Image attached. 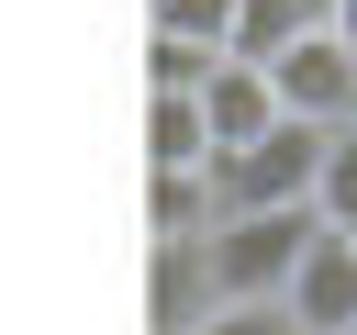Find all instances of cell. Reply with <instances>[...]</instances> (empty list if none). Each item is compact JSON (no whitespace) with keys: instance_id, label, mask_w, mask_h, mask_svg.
<instances>
[{"instance_id":"cell-1","label":"cell","mask_w":357,"mask_h":335,"mask_svg":"<svg viewBox=\"0 0 357 335\" xmlns=\"http://www.w3.org/2000/svg\"><path fill=\"white\" fill-rule=\"evenodd\" d=\"M312 168H324V134L312 123H268L257 145L212 156L201 190H212V212H312Z\"/></svg>"},{"instance_id":"cell-2","label":"cell","mask_w":357,"mask_h":335,"mask_svg":"<svg viewBox=\"0 0 357 335\" xmlns=\"http://www.w3.org/2000/svg\"><path fill=\"white\" fill-rule=\"evenodd\" d=\"M301 246H312V212H212V234H201L212 302H279Z\"/></svg>"},{"instance_id":"cell-3","label":"cell","mask_w":357,"mask_h":335,"mask_svg":"<svg viewBox=\"0 0 357 335\" xmlns=\"http://www.w3.org/2000/svg\"><path fill=\"white\" fill-rule=\"evenodd\" d=\"M268 100H279V123H312V134H346L357 123V56L312 22V34H290L279 56H268Z\"/></svg>"},{"instance_id":"cell-4","label":"cell","mask_w":357,"mask_h":335,"mask_svg":"<svg viewBox=\"0 0 357 335\" xmlns=\"http://www.w3.org/2000/svg\"><path fill=\"white\" fill-rule=\"evenodd\" d=\"M279 313H290L301 335H357V246L312 223V246H301V268H290Z\"/></svg>"},{"instance_id":"cell-5","label":"cell","mask_w":357,"mask_h":335,"mask_svg":"<svg viewBox=\"0 0 357 335\" xmlns=\"http://www.w3.org/2000/svg\"><path fill=\"white\" fill-rule=\"evenodd\" d=\"M190 100H201V134H212V156H234V145H257V134L279 123V100H268V67H245V56H212Z\"/></svg>"},{"instance_id":"cell-6","label":"cell","mask_w":357,"mask_h":335,"mask_svg":"<svg viewBox=\"0 0 357 335\" xmlns=\"http://www.w3.org/2000/svg\"><path fill=\"white\" fill-rule=\"evenodd\" d=\"M201 313H223V302H212V268H201V234H178V246H156V335H190Z\"/></svg>"},{"instance_id":"cell-7","label":"cell","mask_w":357,"mask_h":335,"mask_svg":"<svg viewBox=\"0 0 357 335\" xmlns=\"http://www.w3.org/2000/svg\"><path fill=\"white\" fill-rule=\"evenodd\" d=\"M312 223L357 246V123H346V134H324V168H312Z\"/></svg>"},{"instance_id":"cell-8","label":"cell","mask_w":357,"mask_h":335,"mask_svg":"<svg viewBox=\"0 0 357 335\" xmlns=\"http://www.w3.org/2000/svg\"><path fill=\"white\" fill-rule=\"evenodd\" d=\"M290 34H312V11H301V0H234V45H223V56L268 67V56L290 45Z\"/></svg>"},{"instance_id":"cell-9","label":"cell","mask_w":357,"mask_h":335,"mask_svg":"<svg viewBox=\"0 0 357 335\" xmlns=\"http://www.w3.org/2000/svg\"><path fill=\"white\" fill-rule=\"evenodd\" d=\"M156 45L223 56V45H234V0H156Z\"/></svg>"},{"instance_id":"cell-10","label":"cell","mask_w":357,"mask_h":335,"mask_svg":"<svg viewBox=\"0 0 357 335\" xmlns=\"http://www.w3.org/2000/svg\"><path fill=\"white\" fill-rule=\"evenodd\" d=\"M178 234H212V190L201 179H156V246H178Z\"/></svg>"},{"instance_id":"cell-11","label":"cell","mask_w":357,"mask_h":335,"mask_svg":"<svg viewBox=\"0 0 357 335\" xmlns=\"http://www.w3.org/2000/svg\"><path fill=\"white\" fill-rule=\"evenodd\" d=\"M190 335H301V324H290L279 302H223V313H201Z\"/></svg>"},{"instance_id":"cell-12","label":"cell","mask_w":357,"mask_h":335,"mask_svg":"<svg viewBox=\"0 0 357 335\" xmlns=\"http://www.w3.org/2000/svg\"><path fill=\"white\" fill-rule=\"evenodd\" d=\"M324 34H335V45L357 56V0H335V22H324Z\"/></svg>"},{"instance_id":"cell-13","label":"cell","mask_w":357,"mask_h":335,"mask_svg":"<svg viewBox=\"0 0 357 335\" xmlns=\"http://www.w3.org/2000/svg\"><path fill=\"white\" fill-rule=\"evenodd\" d=\"M301 11H312V22H335V0H301Z\"/></svg>"}]
</instances>
